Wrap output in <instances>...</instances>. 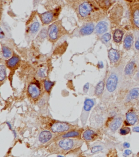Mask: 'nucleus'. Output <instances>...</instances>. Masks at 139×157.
Masks as SVG:
<instances>
[{
  "label": "nucleus",
  "mask_w": 139,
  "mask_h": 157,
  "mask_svg": "<svg viewBox=\"0 0 139 157\" xmlns=\"http://www.w3.org/2000/svg\"><path fill=\"white\" fill-rule=\"evenodd\" d=\"M120 72L117 69H113L110 71L106 81V92L108 93H112L116 90L119 80H120Z\"/></svg>",
  "instance_id": "1"
},
{
  "label": "nucleus",
  "mask_w": 139,
  "mask_h": 157,
  "mask_svg": "<svg viewBox=\"0 0 139 157\" xmlns=\"http://www.w3.org/2000/svg\"><path fill=\"white\" fill-rule=\"evenodd\" d=\"M58 157H63V156H61V155H58Z\"/></svg>",
  "instance_id": "42"
},
{
  "label": "nucleus",
  "mask_w": 139,
  "mask_h": 157,
  "mask_svg": "<svg viewBox=\"0 0 139 157\" xmlns=\"http://www.w3.org/2000/svg\"><path fill=\"white\" fill-rule=\"evenodd\" d=\"M133 130L135 132H139V127H135Z\"/></svg>",
  "instance_id": "39"
},
{
  "label": "nucleus",
  "mask_w": 139,
  "mask_h": 157,
  "mask_svg": "<svg viewBox=\"0 0 139 157\" xmlns=\"http://www.w3.org/2000/svg\"><path fill=\"white\" fill-rule=\"evenodd\" d=\"M40 27V24L38 21L33 22L29 26V29L28 31L29 35L32 37H34L39 31Z\"/></svg>",
  "instance_id": "13"
},
{
  "label": "nucleus",
  "mask_w": 139,
  "mask_h": 157,
  "mask_svg": "<svg viewBox=\"0 0 139 157\" xmlns=\"http://www.w3.org/2000/svg\"><path fill=\"white\" fill-rule=\"evenodd\" d=\"M102 150V147L100 146H95V147H93L92 150H91V153H95V152L100 151L101 150Z\"/></svg>",
  "instance_id": "32"
},
{
  "label": "nucleus",
  "mask_w": 139,
  "mask_h": 157,
  "mask_svg": "<svg viewBox=\"0 0 139 157\" xmlns=\"http://www.w3.org/2000/svg\"><path fill=\"white\" fill-rule=\"evenodd\" d=\"M133 43V36L132 34H128L124 39V47L125 49L130 50Z\"/></svg>",
  "instance_id": "18"
},
{
  "label": "nucleus",
  "mask_w": 139,
  "mask_h": 157,
  "mask_svg": "<svg viewBox=\"0 0 139 157\" xmlns=\"http://www.w3.org/2000/svg\"><path fill=\"white\" fill-rule=\"evenodd\" d=\"M122 118L121 117H117L112 121V122L110 123V129L112 131L117 130L121 125L122 124Z\"/></svg>",
  "instance_id": "15"
},
{
  "label": "nucleus",
  "mask_w": 139,
  "mask_h": 157,
  "mask_svg": "<svg viewBox=\"0 0 139 157\" xmlns=\"http://www.w3.org/2000/svg\"><path fill=\"white\" fill-rule=\"evenodd\" d=\"M83 143V141L76 139L64 138L63 140H59L57 144L61 150L68 151L81 146Z\"/></svg>",
  "instance_id": "2"
},
{
  "label": "nucleus",
  "mask_w": 139,
  "mask_h": 157,
  "mask_svg": "<svg viewBox=\"0 0 139 157\" xmlns=\"http://www.w3.org/2000/svg\"><path fill=\"white\" fill-rule=\"evenodd\" d=\"M123 36V33L122 31L120 29H116L114 33V40L116 43H120L122 40V38Z\"/></svg>",
  "instance_id": "22"
},
{
  "label": "nucleus",
  "mask_w": 139,
  "mask_h": 157,
  "mask_svg": "<svg viewBox=\"0 0 139 157\" xmlns=\"http://www.w3.org/2000/svg\"><path fill=\"white\" fill-rule=\"evenodd\" d=\"M95 29V25L93 22H89L81 27L79 32L82 36H88L92 34Z\"/></svg>",
  "instance_id": "7"
},
{
  "label": "nucleus",
  "mask_w": 139,
  "mask_h": 157,
  "mask_svg": "<svg viewBox=\"0 0 139 157\" xmlns=\"http://www.w3.org/2000/svg\"><path fill=\"white\" fill-rule=\"evenodd\" d=\"M98 66L100 68H102L103 67V63L102 62H99L98 64Z\"/></svg>",
  "instance_id": "36"
},
{
  "label": "nucleus",
  "mask_w": 139,
  "mask_h": 157,
  "mask_svg": "<svg viewBox=\"0 0 139 157\" xmlns=\"http://www.w3.org/2000/svg\"><path fill=\"white\" fill-rule=\"evenodd\" d=\"M4 37H5V33L3 32L2 29L1 28V32H0V38H1V39H2Z\"/></svg>",
  "instance_id": "35"
},
{
  "label": "nucleus",
  "mask_w": 139,
  "mask_h": 157,
  "mask_svg": "<svg viewBox=\"0 0 139 157\" xmlns=\"http://www.w3.org/2000/svg\"><path fill=\"white\" fill-rule=\"evenodd\" d=\"M13 132H14V134L15 137H16V132H15L14 130H13Z\"/></svg>",
  "instance_id": "41"
},
{
  "label": "nucleus",
  "mask_w": 139,
  "mask_h": 157,
  "mask_svg": "<svg viewBox=\"0 0 139 157\" xmlns=\"http://www.w3.org/2000/svg\"><path fill=\"white\" fill-rule=\"evenodd\" d=\"M52 137L51 132L49 130H44L39 135V141L42 144H45L51 140Z\"/></svg>",
  "instance_id": "10"
},
{
  "label": "nucleus",
  "mask_w": 139,
  "mask_h": 157,
  "mask_svg": "<svg viewBox=\"0 0 139 157\" xmlns=\"http://www.w3.org/2000/svg\"><path fill=\"white\" fill-rule=\"evenodd\" d=\"M54 82L51 81H48V80H45L44 81V86L47 92H49L51 90L52 86H53Z\"/></svg>",
  "instance_id": "28"
},
{
  "label": "nucleus",
  "mask_w": 139,
  "mask_h": 157,
  "mask_svg": "<svg viewBox=\"0 0 139 157\" xmlns=\"http://www.w3.org/2000/svg\"><path fill=\"white\" fill-rule=\"evenodd\" d=\"M123 147L125 148H129L130 147V144L128 142H125L123 144Z\"/></svg>",
  "instance_id": "37"
},
{
  "label": "nucleus",
  "mask_w": 139,
  "mask_h": 157,
  "mask_svg": "<svg viewBox=\"0 0 139 157\" xmlns=\"http://www.w3.org/2000/svg\"><path fill=\"white\" fill-rule=\"evenodd\" d=\"M89 88V83H86L83 87V91L84 93H87Z\"/></svg>",
  "instance_id": "33"
},
{
  "label": "nucleus",
  "mask_w": 139,
  "mask_h": 157,
  "mask_svg": "<svg viewBox=\"0 0 139 157\" xmlns=\"http://www.w3.org/2000/svg\"><path fill=\"white\" fill-rule=\"evenodd\" d=\"M108 29V24L106 21H102L98 22L97 25L96 26L95 32L96 34L98 35L105 34Z\"/></svg>",
  "instance_id": "9"
},
{
  "label": "nucleus",
  "mask_w": 139,
  "mask_h": 157,
  "mask_svg": "<svg viewBox=\"0 0 139 157\" xmlns=\"http://www.w3.org/2000/svg\"><path fill=\"white\" fill-rule=\"evenodd\" d=\"M79 135V132L77 131H71L64 134L61 137L64 138H70V137H76Z\"/></svg>",
  "instance_id": "26"
},
{
  "label": "nucleus",
  "mask_w": 139,
  "mask_h": 157,
  "mask_svg": "<svg viewBox=\"0 0 139 157\" xmlns=\"http://www.w3.org/2000/svg\"><path fill=\"white\" fill-rule=\"evenodd\" d=\"M60 34V28L58 23H53L49 26L48 29L49 38L52 41H56L58 39Z\"/></svg>",
  "instance_id": "5"
},
{
  "label": "nucleus",
  "mask_w": 139,
  "mask_h": 157,
  "mask_svg": "<svg viewBox=\"0 0 139 157\" xmlns=\"http://www.w3.org/2000/svg\"><path fill=\"white\" fill-rule=\"evenodd\" d=\"M6 75H7V73H6L5 67L3 65H1L0 66V80L1 81H2L5 80Z\"/></svg>",
  "instance_id": "25"
},
{
  "label": "nucleus",
  "mask_w": 139,
  "mask_h": 157,
  "mask_svg": "<svg viewBox=\"0 0 139 157\" xmlns=\"http://www.w3.org/2000/svg\"><path fill=\"white\" fill-rule=\"evenodd\" d=\"M72 127L66 123L56 122L52 125L51 130L54 133H61L68 132Z\"/></svg>",
  "instance_id": "6"
},
{
  "label": "nucleus",
  "mask_w": 139,
  "mask_h": 157,
  "mask_svg": "<svg viewBox=\"0 0 139 157\" xmlns=\"http://www.w3.org/2000/svg\"><path fill=\"white\" fill-rule=\"evenodd\" d=\"M108 57L112 63H116L120 59V55L119 52L114 49H110L108 52Z\"/></svg>",
  "instance_id": "11"
},
{
  "label": "nucleus",
  "mask_w": 139,
  "mask_h": 157,
  "mask_svg": "<svg viewBox=\"0 0 139 157\" xmlns=\"http://www.w3.org/2000/svg\"><path fill=\"white\" fill-rule=\"evenodd\" d=\"M131 153H132V151H130V150H126L125 152H124L123 155H124L125 157H127V155H130Z\"/></svg>",
  "instance_id": "34"
},
{
  "label": "nucleus",
  "mask_w": 139,
  "mask_h": 157,
  "mask_svg": "<svg viewBox=\"0 0 139 157\" xmlns=\"http://www.w3.org/2000/svg\"><path fill=\"white\" fill-rule=\"evenodd\" d=\"M28 92L29 96L33 99L38 98L40 94V90L37 83H31L28 86Z\"/></svg>",
  "instance_id": "8"
},
{
  "label": "nucleus",
  "mask_w": 139,
  "mask_h": 157,
  "mask_svg": "<svg viewBox=\"0 0 139 157\" xmlns=\"http://www.w3.org/2000/svg\"></svg>",
  "instance_id": "43"
},
{
  "label": "nucleus",
  "mask_w": 139,
  "mask_h": 157,
  "mask_svg": "<svg viewBox=\"0 0 139 157\" xmlns=\"http://www.w3.org/2000/svg\"><path fill=\"white\" fill-rule=\"evenodd\" d=\"M130 128L128 127H125L122 128L121 129H120V134L122 135H126L128 134L129 132H130Z\"/></svg>",
  "instance_id": "30"
},
{
  "label": "nucleus",
  "mask_w": 139,
  "mask_h": 157,
  "mask_svg": "<svg viewBox=\"0 0 139 157\" xmlns=\"http://www.w3.org/2000/svg\"><path fill=\"white\" fill-rule=\"evenodd\" d=\"M135 62L132 61L127 64L125 69V74L127 75H130L132 74L134 71Z\"/></svg>",
  "instance_id": "21"
},
{
  "label": "nucleus",
  "mask_w": 139,
  "mask_h": 157,
  "mask_svg": "<svg viewBox=\"0 0 139 157\" xmlns=\"http://www.w3.org/2000/svg\"><path fill=\"white\" fill-rule=\"evenodd\" d=\"M104 90V81H100L96 86L95 93L96 96L100 97L102 95Z\"/></svg>",
  "instance_id": "17"
},
{
  "label": "nucleus",
  "mask_w": 139,
  "mask_h": 157,
  "mask_svg": "<svg viewBox=\"0 0 139 157\" xmlns=\"http://www.w3.org/2000/svg\"><path fill=\"white\" fill-rule=\"evenodd\" d=\"M111 35L110 33H105L103 34L102 37H101V40L104 44H107L109 42H110L111 39Z\"/></svg>",
  "instance_id": "27"
},
{
  "label": "nucleus",
  "mask_w": 139,
  "mask_h": 157,
  "mask_svg": "<svg viewBox=\"0 0 139 157\" xmlns=\"http://www.w3.org/2000/svg\"><path fill=\"white\" fill-rule=\"evenodd\" d=\"M137 115L133 111H130L126 114V120L127 122L130 125L134 124L137 121Z\"/></svg>",
  "instance_id": "14"
},
{
  "label": "nucleus",
  "mask_w": 139,
  "mask_h": 157,
  "mask_svg": "<svg viewBox=\"0 0 139 157\" xmlns=\"http://www.w3.org/2000/svg\"><path fill=\"white\" fill-rule=\"evenodd\" d=\"M40 17L42 22H43L44 24H49L51 22L53 19V13L49 11L40 14Z\"/></svg>",
  "instance_id": "12"
},
{
  "label": "nucleus",
  "mask_w": 139,
  "mask_h": 157,
  "mask_svg": "<svg viewBox=\"0 0 139 157\" xmlns=\"http://www.w3.org/2000/svg\"><path fill=\"white\" fill-rule=\"evenodd\" d=\"M7 123L8 125L9 126L10 129H12V126H11V125H10V124L9 123L7 122Z\"/></svg>",
  "instance_id": "40"
},
{
  "label": "nucleus",
  "mask_w": 139,
  "mask_h": 157,
  "mask_svg": "<svg viewBox=\"0 0 139 157\" xmlns=\"http://www.w3.org/2000/svg\"><path fill=\"white\" fill-rule=\"evenodd\" d=\"M135 48H136L137 50H139V41H137V42H136V43H135Z\"/></svg>",
  "instance_id": "38"
},
{
  "label": "nucleus",
  "mask_w": 139,
  "mask_h": 157,
  "mask_svg": "<svg viewBox=\"0 0 139 157\" xmlns=\"http://www.w3.org/2000/svg\"><path fill=\"white\" fill-rule=\"evenodd\" d=\"M132 15L133 24L137 28H139V7L135 8Z\"/></svg>",
  "instance_id": "19"
},
{
  "label": "nucleus",
  "mask_w": 139,
  "mask_h": 157,
  "mask_svg": "<svg viewBox=\"0 0 139 157\" xmlns=\"http://www.w3.org/2000/svg\"><path fill=\"white\" fill-rule=\"evenodd\" d=\"M78 11L81 17H87L93 12V5L89 1H85L79 5Z\"/></svg>",
  "instance_id": "4"
},
{
  "label": "nucleus",
  "mask_w": 139,
  "mask_h": 157,
  "mask_svg": "<svg viewBox=\"0 0 139 157\" xmlns=\"http://www.w3.org/2000/svg\"><path fill=\"white\" fill-rule=\"evenodd\" d=\"M95 135V132L93 130L88 129L86 130L83 133V139L87 141H90L93 140Z\"/></svg>",
  "instance_id": "20"
},
{
  "label": "nucleus",
  "mask_w": 139,
  "mask_h": 157,
  "mask_svg": "<svg viewBox=\"0 0 139 157\" xmlns=\"http://www.w3.org/2000/svg\"><path fill=\"white\" fill-rule=\"evenodd\" d=\"M2 54L5 58H9L12 56V52L9 48L5 46L2 47Z\"/></svg>",
  "instance_id": "24"
},
{
  "label": "nucleus",
  "mask_w": 139,
  "mask_h": 157,
  "mask_svg": "<svg viewBox=\"0 0 139 157\" xmlns=\"http://www.w3.org/2000/svg\"><path fill=\"white\" fill-rule=\"evenodd\" d=\"M47 31L46 29H44L42 30V31L39 34V37L42 39H44L45 38H46L47 36Z\"/></svg>",
  "instance_id": "29"
},
{
  "label": "nucleus",
  "mask_w": 139,
  "mask_h": 157,
  "mask_svg": "<svg viewBox=\"0 0 139 157\" xmlns=\"http://www.w3.org/2000/svg\"><path fill=\"white\" fill-rule=\"evenodd\" d=\"M19 61V57L16 56H13L7 62V64L9 67L13 68L17 64Z\"/></svg>",
  "instance_id": "23"
},
{
  "label": "nucleus",
  "mask_w": 139,
  "mask_h": 157,
  "mask_svg": "<svg viewBox=\"0 0 139 157\" xmlns=\"http://www.w3.org/2000/svg\"><path fill=\"white\" fill-rule=\"evenodd\" d=\"M95 104V101L93 99L87 98L84 103L83 111L81 115V121L83 125H85L87 122L88 116L91 109Z\"/></svg>",
  "instance_id": "3"
},
{
  "label": "nucleus",
  "mask_w": 139,
  "mask_h": 157,
  "mask_svg": "<svg viewBox=\"0 0 139 157\" xmlns=\"http://www.w3.org/2000/svg\"><path fill=\"white\" fill-rule=\"evenodd\" d=\"M139 97V88L136 87L130 90L127 96V100L132 101Z\"/></svg>",
  "instance_id": "16"
},
{
  "label": "nucleus",
  "mask_w": 139,
  "mask_h": 157,
  "mask_svg": "<svg viewBox=\"0 0 139 157\" xmlns=\"http://www.w3.org/2000/svg\"><path fill=\"white\" fill-rule=\"evenodd\" d=\"M38 76L42 78H44L46 76V73H45V70L44 69H40L38 71Z\"/></svg>",
  "instance_id": "31"
}]
</instances>
